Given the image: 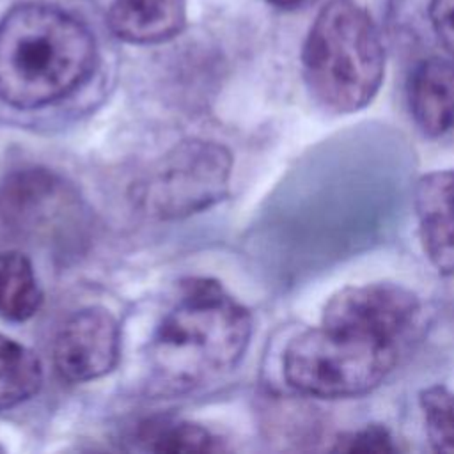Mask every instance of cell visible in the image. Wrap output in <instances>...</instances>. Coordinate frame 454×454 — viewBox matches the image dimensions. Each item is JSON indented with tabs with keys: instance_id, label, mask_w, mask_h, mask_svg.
Masks as SVG:
<instances>
[{
	"instance_id": "1",
	"label": "cell",
	"mask_w": 454,
	"mask_h": 454,
	"mask_svg": "<svg viewBox=\"0 0 454 454\" xmlns=\"http://www.w3.org/2000/svg\"><path fill=\"white\" fill-rule=\"evenodd\" d=\"M250 335V312L218 282L188 278L149 342L151 385L160 394L204 387L238 365Z\"/></svg>"
},
{
	"instance_id": "2",
	"label": "cell",
	"mask_w": 454,
	"mask_h": 454,
	"mask_svg": "<svg viewBox=\"0 0 454 454\" xmlns=\"http://www.w3.org/2000/svg\"><path fill=\"white\" fill-rule=\"evenodd\" d=\"M94 67V35L62 9L27 2L0 20V99L7 105L34 110L55 103Z\"/></svg>"
},
{
	"instance_id": "3",
	"label": "cell",
	"mask_w": 454,
	"mask_h": 454,
	"mask_svg": "<svg viewBox=\"0 0 454 454\" xmlns=\"http://www.w3.org/2000/svg\"><path fill=\"white\" fill-rule=\"evenodd\" d=\"M301 71L312 98L332 114L371 105L385 78V48L367 9L355 0H328L305 37Z\"/></svg>"
},
{
	"instance_id": "4",
	"label": "cell",
	"mask_w": 454,
	"mask_h": 454,
	"mask_svg": "<svg viewBox=\"0 0 454 454\" xmlns=\"http://www.w3.org/2000/svg\"><path fill=\"white\" fill-rule=\"evenodd\" d=\"M404 344L349 325L319 321L293 337L282 355V374L301 395L360 397L397 367Z\"/></svg>"
},
{
	"instance_id": "5",
	"label": "cell",
	"mask_w": 454,
	"mask_h": 454,
	"mask_svg": "<svg viewBox=\"0 0 454 454\" xmlns=\"http://www.w3.org/2000/svg\"><path fill=\"white\" fill-rule=\"evenodd\" d=\"M232 172L229 149L188 138L168 149L131 188L138 209L156 220H179L225 199Z\"/></svg>"
},
{
	"instance_id": "6",
	"label": "cell",
	"mask_w": 454,
	"mask_h": 454,
	"mask_svg": "<svg viewBox=\"0 0 454 454\" xmlns=\"http://www.w3.org/2000/svg\"><path fill=\"white\" fill-rule=\"evenodd\" d=\"M80 218L78 193L48 168H20L0 183V225L18 236L55 241Z\"/></svg>"
},
{
	"instance_id": "7",
	"label": "cell",
	"mask_w": 454,
	"mask_h": 454,
	"mask_svg": "<svg viewBox=\"0 0 454 454\" xmlns=\"http://www.w3.org/2000/svg\"><path fill=\"white\" fill-rule=\"evenodd\" d=\"M419 296L395 282L346 286L325 303L321 321L349 325L408 346L420 321Z\"/></svg>"
},
{
	"instance_id": "8",
	"label": "cell",
	"mask_w": 454,
	"mask_h": 454,
	"mask_svg": "<svg viewBox=\"0 0 454 454\" xmlns=\"http://www.w3.org/2000/svg\"><path fill=\"white\" fill-rule=\"evenodd\" d=\"M121 328L103 307H85L71 314L53 340V365L69 383H83L108 374L119 362Z\"/></svg>"
},
{
	"instance_id": "9",
	"label": "cell",
	"mask_w": 454,
	"mask_h": 454,
	"mask_svg": "<svg viewBox=\"0 0 454 454\" xmlns=\"http://www.w3.org/2000/svg\"><path fill=\"white\" fill-rule=\"evenodd\" d=\"M419 238L431 266L440 275L454 273V168L419 177L413 192Z\"/></svg>"
},
{
	"instance_id": "10",
	"label": "cell",
	"mask_w": 454,
	"mask_h": 454,
	"mask_svg": "<svg viewBox=\"0 0 454 454\" xmlns=\"http://www.w3.org/2000/svg\"><path fill=\"white\" fill-rule=\"evenodd\" d=\"M408 110L415 126L429 138L454 129V60L431 55L420 60L406 83Z\"/></svg>"
},
{
	"instance_id": "11",
	"label": "cell",
	"mask_w": 454,
	"mask_h": 454,
	"mask_svg": "<svg viewBox=\"0 0 454 454\" xmlns=\"http://www.w3.org/2000/svg\"><path fill=\"white\" fill-rule=\"evenodd\" d=\"M186 23V0H112L108 27L133 44L163 43Z\"/></svg>"
},
{
	"instance_id": "12",
	"label": "cell",
	"mask_w": 454,
	"mask_h": 454,
	"mask_svg": "<svg viewBox=\"0 0 454 454\" xmlns=\"http://www.w3.org/2000/svg\"><path fill=\"white\" fill-rule=\"evenodd\" d=\"M133 442L147 452H218L222 440L200 424L174 417H151L137 424Z\"/></svg>"
},
{
	"instance_id": "13",
	"label": "cell",
	"mask_w": 454,
	"mask_h": 454,
	"mask_svg": "<svg viewBox=\"0 0 454 454\" xmlns=\"http://www.w3.org/2000/svg\"><path fill=\"white\" fill-rule=\"evenodd\" d=\"M43 293L32 262L16 250L0 252V317L21 323L37 314Z\"/></svg>"
},
{
	"instance_id": "14",
	"label": "cell",
	"mask_w": 454,
	"mask_h": 454,
	"mask_svg": "<svg viewBox=\"0 0 454 454\" xmlns=\"http://www.w3.org/2000/svg\"><path fill=\"white\" fill-rule=\"evenodd\" d=\"M43 365L27 346L0 335V410L21 404L37 394Z\"/></svg>"
},
{
	"instance_id": "15",
	"label": "cell",
	"mask_w": 454,
	"mask_h": 454,
	"mask_svg": "<svg viewBox=\"0 0 454 454\" xmlns=\"http://www.w3.org/2000/svg\"><path fill=\"white\" fill-rule=\"evenodd\" d=\"M419 406L427 442L436 452H454V390L429 385L419 392Z\"/></svg>"
},
{
	"instance_id": "16",
	"label": "cell",
	"mask_w": 454,
	"mask_h": 454,
	"mask_svg": "<svg viewBox=\"0 0 454 454\" xmlns=\"http://www.w3.org/2000/svg\"><path fill=\"white\" fill-rule=\"evenodd\" d=\"M335 452H397L399 447L392 433L381 424H367L362 429L340 434L332 447Z\"/></svg>"
},
{
	"instance_id": "17",
	"label": "cell",
	"mask_w": 454,
	"mask_h": 454,
	"mask_svg": "<svg viewBox=\"0 0 454 454\" xmlns=\"http://www.w3.org/2000/svg\"><path fill=\"white\" fill-rule=\"evenodd\" d=\"M429 20L438 41L454 57V0H431Z\"/></svg>"
},
{
	"instance_id": "18",
	"label": "cell",
	"mask_w": 454,
	"mask_h": 454,
	"mask_svg": "<svg viewBox=\"0 0 454 454\" xmlns=\"http://www.w3.org/2000/svg\"><path fill=\"white\" fill-rule=\"evenodd\" d=\"M301 0H268V4L275 5V7H280V9H289V7H294L298 5Z\"/></svg>"
}]
</instances>
